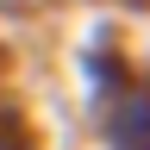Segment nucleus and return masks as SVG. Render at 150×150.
Wrapping results in <instances>:
<instances>
[{
	"mask_svg": "<svg viewBox=\"0 0 150 150\" xmlns=\"http://www.w3.org/2000/svg\"><path fill=\"white\" fill-rule=\"evenodd\" d=\"M81 88H88V119L100 150H150V88L112 31L81 44Z\"/></svg>",
	"mask_w": 150,
	"mask_h": 150,
	"instance_id": "1",
	"label": "nucleus"
}]
</instances>
